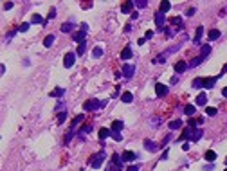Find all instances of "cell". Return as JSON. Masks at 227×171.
<instances>
[{
    "label": "cell",
    "mask_w": 227,
    "mask_h": 171,
    "mask_svg": "<svg viewBox=\"0 0 227 171\" xmlns=\"http://www.w3.org/2000/svg\"><path fill=\"white\" fill-rule=\"evenodd\" d=\"M103 105H105V103H99L97 99H88V101L83 105V110H85V112H92V110H97V108L103 106Z\"/></svg>",
    "instance_id": "1"
},
{
    "label": "cell",
    "mask_w": 227,
    "mask_h": 171,
    "mask_svg": "<svg viewBox=\"0 0 227 171\" xmlns=\"http://www.w3.org/2000/svg\"><path fill=\"white\" fill-rule=\"evenodd\" d=\"M106 159V155H105V151H99V153H95L94 157H92V160H90V164H92V168H99L101 164H103V160Z\"/></svg>",
    "instance_id": "2"
},
{
    "label": "cell",
    "mask_w": 227,
    "mask_h": 171,
    "mask_svg": "<svg viewBox=\"0 0 227 171\" xmlns=\"http://www.w3.org/2000/svg\"><path fill=\"white\" fill-rule=\"evenodd\" d=\"M74 61H76V52H67L65 58H63V65H65L67 69H70V67L74 65Z\"/></svg>",
    "instance_id": "3"
},
{
    "label": "cell",
    "mask_w": 227,
    "mask_h": 171,
    "mask_svg": "<svg viewBox=\"0 0 227 171\" xmlns=\"http://www.w3.org/2000/svg\"><path fill=\"white\" fill-rule=\"evenodd\" d=\"M155 94H157V97H164L168 94V87L164 83H155Z\"/></svg>",
    "instance_id": "4"
},
{
    "label": "cell",
    "mask_w": 227,
    "mask_h": 171,
    "mask_svg": "<svg viewBox=\"0 0 227 171\" xmlns=\"http://www.w3.org/2000/svg\"><path fill=\"white\" fill-rule=\"evenodd\" d=\"M133 72H135V67H133V65H128V63H126V65L123 67V72H121V74H123V76L126 77V79H130V77L133 76Z\"/></svg>",
    "instance_id": "5"
},
{
    "label": "cell",
    "mask_w": 227,
    "mask_h": 171,
    "mask_svg": "<svg viewBox=\"0 0 227 171\" xmlns=\"http://www.w3.org/2000/svg\"><path fill=\"white\" fill-rule=\"evenodd\" d=\"M155 25H157V29H159V31H162V29H164V15H162V13H159V11L155 13Z\"/></svg>",
    "instance_id": "6"
},
{
    "label": "cell",
    "mask_w": 227,
    "mask_h": 171,
    "mask_svg": "<svg viewBox=\"0 0 227 171\" xmlns=\"http://www.w3.org/2000/svg\"><path fill=\"white\" fill-rule=\"evenodd\" d=\"M189 69V63H186V61H178L177 65H175V72L177 74H182V72H186Z\"/></svg>",
    "instance_id": "7"
},
{
    "label": "cell",
    "mask_w": 227,
    "mask_h": 171,
    "mask_svg": "<svg viewBox=\"0 0 227 171\" xmlns=\"http://www.w3.org/2000/svg\"><path fill=\"white\" fill-rule=\"evenodd\" d=\"M202 135H204V132H202L200 128H193V133H191V142H198V141L202 139Z\"/></svg>",
    "instance_id": "8"
},
{
    "label": "cell",
    "mask_w": 227,
    "mask_h": 171,
    "mask_svg": "<svg viewBox=\"0 0 227 171\" xmlns=\"http://www.w3.org/2000/svg\"><path fill=\"white\" fill-rule=\"evenodd\" d=\"M191 133H193V126H186L180 135V141H191Z\"/></svg>",
    "instance_id": "9"
},
{
    "label": "cell",
    "mask_w": 227,
    "mask_h": 171,
    "mask_svg": "<svg viewBox=\"0 0 227 171\" xmlns=\"http://www.w3.org/2000/svg\"><path fill=\"white\" fill-rule=\"evenodd\" d=\"M144 148H146L148 151H157V150H159V144H155L153 141L146 139V141H144Z\"/></svg>",
    "instance_id": "10"
},
{
    "label": "cell",
    "mask_w": 227,
    "mask_h": 171,
    "mask_svg": "<svg viewBox=\"0 0 227 171\" xmlns=\"http://www.w3.org/2000/svg\"><path fill=\"white\" fill-rule=\"evenodd\" d=\"M72 40H74V41H77L79 45H81V43H85V31L74 33V34H72Z\"/></svg>",
    "instance_id": "11"
},
{
    "label": "cell",
    "mask_w": 227,
    "mask_h": 171,
    "mask_svg": "<svg viewBox=\"0 0 227 171\" xmlns=\"http://www.w3.org/2000/svg\"><path fill=\"white\" fill-rule=\"evenodd\" d=\"M123 128H124V123H123V121H114L110 130H112V132H115V133H119Z\"/></svg>",
    "instance_id": "12"
},
{
    "label": "cell",
    "mask_w": 227,
    "mask_h": 171,
    "mask_svg": "<svg viewBox=\"0 0 227 171\" xmlns=\"http://www.w3.org/2000/svg\"><path fill=\"white\" fill-rule=\"evenodd\" d=\"M170 7H171L170 2H168V0H162V2H160V5H159V13H162V15H164V13H168V11H170Z\"/></svg>",
    "instance_id": "13"
},
{
    "label": "cell",
    "mask_w": 227,
    "mask_h": 171,
    "mask_svg": "<svg viewBox=\"0 0 227 171\" xmlns=\"http://www.w3.org/2000/svg\"><path fill=\"white\" fill-rule=\"evenodd\" d=\"M216 79H218V77H204V87H206V88H213V87L216 85Z\"/></svg>",
    "instance_id": "14"
},
{
    "label": "cell",
    "mask_w": 227,
    "mask_h": 171,
    "mask_svg": "<svg viewBox=\"0 0 227 171\" xmlns=\"http://www.w3.org/2000/svg\"><path fill=\"white\" fill-rule=\"evenodd\" d=\"M121 159H123V162H126V160L130 162V160H135V159H137V155H135L133 151H124V153H123V157H121Z\"/></svg>",
    "instance_id": "15"
},
{
    "label": "cell",
    "mask_w": 227,
    "mask_h": 171,
    "mask_svg": "<svg viewBox=\"0 0 227 171\" xmlns=\"http://www.w3.org/2000/svg\"><path fill=\"white\" fill-rule=\"evenodd\" d=\"M202 34H204V27H202V25H198V29H196V33H195V40H193V41H195L196 45L200 43V40H202Z\"/></svg>",
    "instance_id": "16"
},
{
    "label": "cell",
    "mask_w": 227,
    "mask_h": 171,
    "mask_svg": "<svg viewBox=\"0 0 227 171\" xmlns=\"http://www.w3.org/2000/svg\"><path fill=\"white\" fill-rule=\"evenodd\" d=\"M132 56H133V52H132L130 47H124V49L121 51V58H123V59H130Z\"/></svg>",
    "instance_id": "17"
},
{
    "label": "cell",
    "mask_w": 227,
    "mask_h": 171,
    "mask_svg": "<svg viewBox=\"0 0 227 171\" xmlns=\"http://www.w3.org/2000/svg\"><path fill=\"white\" fill-rule=\"evenodd\" d=\"M133 5H135V2H124V4L121 5V11H123V13H132Z\"/></svg>",
    "instance_id": "18"
},
{
    "label": "cell",
    "mask_w": 227,
    "mask_h": 171,
    "mask_svg": "<svg viewBox=\"0 0 227 171\" xmlns=\"http://www.w3.org/2000/svg\"><path fill=\"white\" fill-rule=\"evenodd\" d=\"M108 135H112V130H110V128H101V130H99V139H101V141H105Z\"/></svg>",
    "instance_id": "19"
},
{
    "label": "cell",
    "mask_w": 227,
    "mask_h": 171,
    "mask_svg": "<svg viewBox=\"0 0 227 171\" xmlns=\"http://www.w3.org/2000/svg\"><path fill=\"white\" fill-rule=\"evenodd\" d=\"M31 22H33V23H40V25H45V22H47V20L43 18V16H40V15H33Z\"/></svg>",
    "instance_id": "20"
},
{
    "label": "cell",
    "mask_w": 227,
    "mask_h": 171,
    "mask_svg": "<svg viewBox=\"0 0 227 171\" xmlns=\"http://www.w3.org/2000/svg\"><path fill=\"white\" fill-rule=\"evenodd\" d=\"M206 103H207V95H206V94H198V97H196V105H198V106H204Z\"/></svg>",
    "instance_id": "21"
},
{
    "label": "cell",
    "mask_w": 227,
    "mask_h": 171,
    "mask_svg": "<svg viewBox=\"0 0 227 171\" xmlns=\"http://www.w3.org/2000/svg\"><path fill=\"white\" fill-rule=\"evenodd\" d=\"M112 162H114V166H115L117 169H121V162H123V159H121L119 155H115V153H114V155H112Z\"/></svg>",
    "instance_id": "22"
},
{
    "label": "cell",
    "mask_w": 227,
    "mask_h": 171,
    "mask_svg": "<svg viewBox=\"0 0 227 171\" xmlns=\"http://www.w3.org/2000/svg\"><path fill=\"white\" fill-rule=\"evenodd\" d=\"M171 23L177 27V31H180V29H182V18H180V16H175V18H171Z\"/></svg>",
    "instance_id": "23"
},
{
    "label": "cell",
    "mask_w": 227,
    "mask_h": 171,
    "mask_svg": "<svg viewBox=\"0 0 227 171\" xmlns=\"http://www.w3.org/2000/svg\"><path fill=\"white\" fill-rule=\"evenodd\" d=\"M54 40H56V38H54V34H49L47 38L43 40V47H47V49H49V47L54 43Z\"/></svg>",
    "instance_id": "24"
},
{
    "label": "cell",
    "mask_w": 227,
    "mask_h": 171,
    "mask_svg": "<svg viewBox=\"0 0 227 171\" xmlns=\"http://www.w3.org/2000/svg\"><path fill=\"white\" fill-rule=\"evenodd\" d=\"M207 36H209V40H218L220 38V31L218 29H211L207 33Z\"/></svg>",
    "instance_id": "25"
},
{
    "label": "cell",
    "mask_w": 227,
    "mask_h": 171,
    "mask_svg": "<svg viewBox=\"0 0 227 171\" xmlns=\"http://www.w3.org/2000/svg\"><path fill=\"white\" fill-rule=\"evenodd\" d=\"M184 114L188 115V117L195 115V106H193V105H186V106H184Z\"/></svg>",
    "instance_id": "26"
},
{
    "label": "cell",
    "mask_w": 227,
    "mask_h": 171,
    "mask_svg": "<svg viewBox=\"0 0 227 171\" xmlns=\"http://www.w3.org/2000/svg\"><path fill=\"white\" fill-rule=\"evenodd\" d=\"M72 29H74V25H72L70 22H65V23L61 25V33H70Z\"/></svg>",
    "instance_id": "27"
},
{
    "label": "cell",
    "mask_w": 227,
    "mask_h": 171,
    "mask_svg": "<svg viewBox=\"0 0 227 171\" xmlns=\"http://www.w3.org/2000/svg\"><path fill=\"white\" fill-rule=\"evenodd\" d=\"M202 87H204V77L193 79V88H202Z\"/></svg>",
    "instance_id": "28"
},
{
    "label": "cell",
    "mask_w": 227,
    "mask_h": 171,
    "mask_svg": "<svg viewBox=\"0 0 227 171\" xmlns=\"http://www.w3.org/2000/svg\"><path fill=\"white\" fill-rule=\"evenodd\" d=\"M121 99H123V103H132V101H133V95L130 94V92H123Z\"/></svg>",
    "instance_id": "29"
},
{
    "label": "cell",
    "mask_w": 227,
    "mask_h": 171,
    "mask_svg": "<svg viewBox=\"0 0 227 171\" xmlns=\"http://www.w3.org/2000/svg\"><path fill=\"white\" fill-rule=\"evenodd\" d=\"M81 121H83V114L76 115L74 119H72V126H70V130H74V128L77 126V124H79V123H81Z\"/></svg>",
    "instance_id": "30"
},
{
    "label": "cell",
    "mask_w": 227,
    "mask_h": 171,
    "mask_svg": "<svg viewBox=\"0 0 227 171\" xmlns=\"http://www.w3.org/2000/svg\"><path fill=\"white\" fill-rule=\"evenodd\" d=\"M180 126H182V121H178V119H177V121H171V123H170V130H178Z\"/></svg>",
    "instance_id": "31"
},
{
    "label": "cell",
    "mask_w": 227,
    "mask_h": 171,
    "mask_svg": "<svg viewBox=\"0 0 227 171\" xmlns=\"http://www.w3.org/2000/svg\"><path fill=\"white\" fill-rule=\"evenodd\" d=\"M202 61H204V58H202V56H200V58H193V59L189 61V67H196V65H200Z\"/></svg>",
    "instance_id": "32"
},
{
    "label": "cell",
    "mask_w": 227,
    "mask_h": 171,
    "mask_svg": "<svg viewBox=\"0 0 227 171\" xmlns=\"http://www.w3.org/2000/svg\"><path fill=\"white\" fill-rule=\"evenodd\" d=\"M206 160H216V153L213 151V150L206 151Z\"/></svg>",
    "instance_id": "33"
},
{
    "label": "cell",
    "mask_w": 227,
    "mask_h": 171,
    "mask_svg": "<svg viewBox=\"0 0 227 171\" xmlns=\"http://www.w3.org/2000/svg\"><path fill=\"white\" fill-rule=\"evenodd\" d=\"M63 94H65V90H63V88H56L54 92H51V97H61Z\"/></svg>",
    "instance_id": "34"
},
{
    "label": "cell",
    "mask_w": 227,
    "mask_h": 171,
    "mask_svg": "<svg viewBox=\"0 0 227 171\" xmlns=\"http://www.w3.org/2000/svg\"><path fill=\"white\" fill-rule=\"evenodd\" d=\"M92 56H94V58H101V56H103V49H101V47H95L94 51H92Z\"/></svg>",
    "instance_id": "35"
},
{
    "label": "cell",
    "mask_w": 227,
    "mask_h": 171,
    "mask_svg": "<svg viewBox=\"0 0 227 171\" xmlns=\"http://www.w3.org/2000/svg\"><path fill=\"white\" fill-rule=\"evenodd\" d=\"M65 119H67V112H59V115H58V124H63Z\"/></svg>",
    "instance_id": "36"
},
{
    "label": "cell",
    "mask_w": 227,
    "mask_h": 171,
    "mask_svg": "<svg viewBox=\"0 0 227 171\" xmlns=\"http://www.w3.org/2000/svg\"><path fill=\"white\" fill-rule=\"evenodd\" d=\"M135 5H137L139 9H144V7L148 5V0H137V2H135Z\"/></svg>",
    "instance_id": "37"
},
{
    "label": "cell",
    "mask_w": 227,
    "mask_h": 171,
    "mask_svg": "<svg viewBox=\"0 0 227 171\" xmlns=\"http://www.w3.org/2000/svg\"><path fill=\"white\" fill-rule=\"evenodd\" d=\"M209 52H211V47L209 45H202V58H206Z\"/></svg>",
    "instance_id": "38"
},
{
    "label": "cell",
    "mask_w": 227,
    "mask_h": 171,
    "mask_svg": "<svg viewBox=\"0 0 227 171\" xmlns=\"http://www.w3.org/2000/svg\"><path fill=\"white\" fill-rule=\"evenodd\" d=\"M216 112H218L216 108H211V106H209V108H206V114H207L209 117H214V115H216Z\"/></svg>",
    "instance_id": "39"
},
{
    "label": "cell",
    "mask_w": 227,
    "mask_h": 171,
    "mask_svg": "<svg viewBox=\"0 0 227 171\" xmlns=\"http://www.w3.org/2000/svg\"><path fill=\"white\" fill-rule=\"evenodd\" d=\"M27 29H29V23H27V22H25V23H22V25L18 27V31H22V33H25Z\"/></svg>",
    "instance_id": "40"
},
{
    "label": "cell",
    "mask_w": 227,
    "mask_h": 171,
    "mask_svg": "<svg viewBox=\"0 0 227 171\" xmlns=\"http://www.w3.org/2000/svg\"><path fill=\"white\" fill-rule=\"evenodd\" d=\"M164 61H166V56H159L153 59V63H164Z\"/></svg>",
    "instance_id": "41"
},
{
    "label": "cell",
    "mask_w": 227,
    "mask_h": 171,
    "mask_svg": "<svg viewBox=\"0 0 227 171\" xmlns=\"http://www.w3.org/2000/svg\"><path fill=\"white\" fill-rule=\"evenodd\" d=\"M85 47H87V45H85V43H81V45L77 47V54H81V56H83V52H85Z\"/></svg>",
    "instance_id": "42"
},
{
    "label": "cell",
    "mask_w": 227,
    "mask_h": 171,
    "mask_svg": "<svg viewBox=\"0 0 227 171\" xmlns=\"http://www.w3.org/2000/svg\"><path fill=\"white\" fill-rule=\"evenodd\" d=\"M54 16H56V9H51V11H49V16H47V20H52Z\"/></svg>",
    "instance_id": "43"
},
{
    "label": "cell",
    "mask_w": 227,
    "mask_h": 171,
    "mask_svg": "<svg viewBox=\"0 0 227 171\" xmlns=\"http://www.w3.org/2000/svg\"><path fill=\"white\" fill-rule=\"evenodd\" d=\"M112 137L115 139V141H123V137H121V133H115V132H112Z\"/></svg>",
    "instance_id": "44"
},
{
    "label": "cell",
    "mask_w": 227,
    "mask_h": 171,
    "mask_svg": "<svg viewBox=\"0 0 227 171\" xmlns=\"http://www.w3.org/2000/svg\"><path fill=\"white\" fill-rule=\"evenodd\" d=\"M13 5H15L13 2H5V4H4V9H13Z\"/></svg>",
    "instance_id": "45"
},
{
    "label": "cell",
    "mask_w": 227,
    "mask_h": 171,
    "mask_svg": "<svg viewBox=\"0 0 227 171\" xmlns=\"http://www.w3.org/2000/svg\"><path fill=\"white\" fill-rule=\"evenodd\" d=\"M15 33H16V29H13L11 33H7V36H5V38H7V40H11L13 36H15Z\"/></svg>",
    "instance_id": "46"
},
{
    "label": "cell",
    "mask_w": 227,
    "mask_h": 171,
    "mask_svg": "<svg viewBox=\"0 0 227 171\" xmlns=\"http://www.w3.org/2000/svg\"><path fill=\"white\" fill-rule=\"evenodd\" d=\"M195 11H196L195 7H189V9H188V16H193V15H195Z\"/></svg>",
    "instance_id": "47"
},
{
    "label": "cell",
    "mask_w": 227,
    "mask_h": 171,
    "mask_svg": "<svg viewBox=\"0 0 227 171\" xmlns=\"http://www.w3.org/2000/svg\"><path fill=\"white\" fill-rule=\"evenodd\" d=\"M126 171H141L137 166H130V168H126Z\"/></svg>",
    "instance_id": "48"
},
{
    "label": "cell",
    "mask_w": 227,
    "mask_h": 171,
    "mask_svg": "<svg viewBox=\"0 0 227 171\" xmlns=\"http://www.w3.org/2000/svg\"><path fill=\"white\" fill-rule=\"evenodd\" d=\"M139 18V13H137V11H133L132 13V20H137Z\"/></svg>",
    "instance_id": "49"
},
{
    "label": "cell",
    "mask_w": 227,
    "mask_h": 171,
    "mask_svg": "<svg viewBox=\"0 0 227 171\" xmlns=\"http://www.w3.org/2000/svg\"><path fill=\"white\" fill-rule=\"evenodd\" d=\"M151 36H153V31H146V40L151 38Z\"/></svg>",
    "instance_id": "50"
},
{
    "label": "cell",
    "mask_w": 227,
    "mask_h": 171,
    "mask_svg": "<svg viewBox=\"0 0 227 171\" xmlns=\"http://www.w3.org/2000/svg\"><path fill=\"white\" fill-rule=\"evenodd\" d=\"M222 95H224V97H227V87L224 88V90H222Z\"/></svg>",
    "instance_id": "51"
},
{
    "label": "cell",
    "mask_w": 227,
    "mask_h": 171,
    "mask_svg": "<svg viewBox=\"0 0 227 171\" xmlns=\"http://www.w3.org/2000/svg\"><path fill=\"white\" fill-rule=\"evenodd\" d=\"M225 166H227V159H225Z\"/></svg>",
    "instance_id": "52"
},
{
    "label": "cell",
    "mask_w": 227,
    "mask_h": 171,
    "mask_svg": "<svg viewBox=\"0 0 227 171\" xmlns=\"http://www.w3.org/2000/svg\"><path fill=\"white\" fill-rule=\"evenodd\" d=\"M225 171H227V169H225Z\"/></svg>",
    "instance_id": "53"
}]
</instances>
